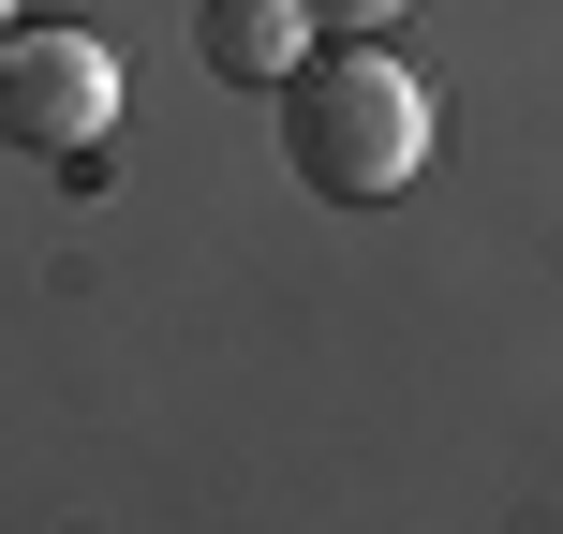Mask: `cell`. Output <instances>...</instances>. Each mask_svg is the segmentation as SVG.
I'll return each instance as SVG.
<instances>
[{
    "mask_svg": "<svg viewBox=\"0 0 563 534\" xmlns=\"http://www.w3.org/2000/svg\"><path fill=\"white\" fill-rule=\"evenodd\" d=\"M282 164L311 178L327 208H386L400 178L430 164V105L386 45H341V59H297L282 75Z\"/></svg>",
    "mask_w": 563,
    "mask_h": 534,
    "instance_id": "1",
    "label": "cell"
},
{
    "mask_svg": "<svg viewBox=\"0 0 563 534\" xmlns=\"http://www.w3.org/2000/svg\"><path fill=\"white\" fill-rule=\"evenodd\" d=\"M119 119V59L89 30H15L0 45V134L15 149H104Z\"/></svg>",
    "mask_w": 563,
    "mask_h": 534,
    "instance_id": "2",
    "label": "cell"
},
{
    "mask_svg": "<svg viewBox=\"0 0 563 534\" xmlns=\"http://www.w3.org/2000/svg\"><path fill=\"white\" fill-rule=\"evenodd\" d=\"M194 45H208V75H223V89H282V75L311 59V0H208Z\"/></svg>",
    "mask_w": 563,
    "mask_h": 534,
    "instance_id": "3",
    "label": "cell"
},
{
    "mask_svg": "<svg viewBox=\"0 0 563 534\" xmlns=\"http://www.w3.org/2000/svg\"><path fill=\"white\" fill-rule=\"evenodd\" d=\"M400 0H311V30H386Z\"/></svg>",
    "mask_w": 563,
    "mask_h": 534,
    "instance_id": "4",
    "label": "cell"
}]
</instances>
